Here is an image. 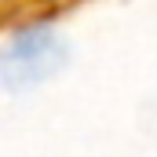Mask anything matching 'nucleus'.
Here are the masks:
<instances>
[{"label": "nucleus", "mask_w": 157, "mask_h": 157, "mask_svg": "<svg viewBox=\"0 0 157 157\" xmlns=\"http://www.w3.org/2000/svg\"><path fill=\"white\" fill-rule=\"evenodd\" d=\"M66 62V44L55 37L51 29H26L11 40L0 55V77L11 88H26L37 80L51 77Z\"/></svg>", "instance_id": "1"}]
</instances>
